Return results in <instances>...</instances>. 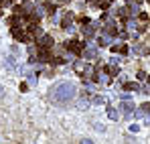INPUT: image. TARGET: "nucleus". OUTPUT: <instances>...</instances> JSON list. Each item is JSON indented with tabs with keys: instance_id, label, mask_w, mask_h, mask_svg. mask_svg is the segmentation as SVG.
<instances>
[{
	"instance_id": "nucleus-10",
	"label": "nucleus",
	"mask_w": 150,
	"mask_h": 144,
	"mask_svg": "<svg viewBox=\"0 0 150 144\" xmlns=\"http://www.w3.org/2000/svg\"><path fill=\"white\" fill-rule=\"evenodd\" d=\"M142 114H144V116H150V104H148V101H146V104H142V106H140V110L136 112V116H142Z\"/></svg>"
},
{
	"instance_id": "nucleus-19",
	"label": "nucleus",
	"mask_w": 150,
	"mask_h": 144,
	"mask_svg": "<svg viewBox=\"0 0 150 144\" xmlns=\"http://www.w3.org/2000/svg\"><path fill=\"white\" fill-rule=\"evenodd\" d=\"M51 63H53V65H63L65 59H61V57H51Z\"/></svg>"
},
{
	"instance_id": "nucleus-2",
	"label": "nucleus",
	"mask_w": 150,
	"mask_h": 144,
	"mask_svg": "<svg viewBox=\"0 0 150 144\" xmlns=\"http://www.w3.org/2000/svg\"><path fill=\"white\" fill-rule=\"evenodd\" d=\"M65 49H67V51H71V53H75V55H81V53H83V49H85V45L73 39V41H67V43H65Z\"/></svg>"
},
{
	"instance_id": "nucleus-28",
	"label": "nucleus",
	"mask_w": 150,
	"mask_h": 144,
	"mask_svg": "<svg viewBox=\"0 0 150 144\" xmlns=\"http://www.w3.org/2000/svg\"><path fill=\"white\" fill-rule=\"evenodd\" d=\"M2 2H4V0H0V4H2Z\"/></svg>"
},
{
	"instance_id": "nucleus-15",
	"label": "nucleus",
	"mask_w": 150,
	"mask_h": 144,
	"mask_svg": "<svg viewBox=\"0 0 150 144\" xmlns=\"http://www.w3.org/2000/svg\"><path fill=\"white\" fill-rule=\"evenodd\" d=\"M98 45H100V47H108V45H110V35H101Z\"/></svg>"
},
{
	"instance_id": "nucleus-29",
	"label": "nucleus",
	"mask_w": 150,
	"mask_h": 144,
	"mask_svg": "<svg viewBox=\"0 0 150 144\" xmlns=\"http://www.w3.org/2000/svg\"><path fill=\"white\" fill-rule=\"evenodd\" d=\"M148 2H150V0H148Z\"/></svg>"
},
{
	"instance_id": "nucleus-22",
	"label": "nucleus",
	"mask_w": 150,
	"mask_h": 144,
	"mask_svg": "<svg viewBox=\"0 0 150 144\" xmlns=\"http://www.w3.org/2000/svg\"><path fill=\"white\" fill-rule=\"evenodd\" d=\"M93 104L101 106V104H103V97H101V96H96V97H93Z\"/></svg>"
},
{
	"instance_id": "nucleus-7",
	"label": "nucleus",
	"mask_w": 150,
	"mask_h": 144,
	"mask_svg": "<svg viewBox=\"0 0 150 144\" xmlns=\"http://www.w3.org/2000/svg\"><path fill=\"white\" fill-rule=\"evenodd\" d=\"M10 33H12V37H14V39H16V41H21V43H23V41H25V31H23V28H16V26H12V31H10Z\"/></svg>"
},
{
	"instance_id": "nucleus-12",
	"label": "nucleus",
	"mask_w": 150,
	"mask_h": 144,
	"mask_svg": "<svg viewBox=\"0 0 150 144\" xmlns=\"http://www.w3.org/2000/svg\"><path fill=\"white\" fill-rule=\"evenodd\" d=\"M120 108L124 110V114H126V116H132V108H134V104H130V101L126 99V101L122 104V106H120Z\"/></svg>"
},
{
	"instance_id": "nucleus-5",
	"label": "nucleus",
	"mask_w": 150,
	"mask_h": 144,
	"mask_svg": "<svg viewBox=\"0 0 150 144\" xmlns=\"http://www.w3.org/2000/svg\"><path fill=\"white\" fill-rule=\"evenodd\" d=\"M103 33H105V35H110V37H114V35L118 33V28H116V23H114V21H108V23L103 24Z\"/></svg>"
},
{
	"instance_id": "nucleus-13",
	"label": "nucleus",
	"mask_w": 150,
	"mask_h": 144,
	"mask_svg": "<svg viewBox=\"0 0 150 144\" xmlns=\"http://www.w3.org/2000/svg\"><path fill=\"white\" fill-rule=\"evenodd\" d=\"M81 55H83L85 59H96V55H98V53H96V49H87V51L83 49V53H81Z\"/></svg>"
},
{
	"instance_id": "nucleus-17",
	"label": "nucleus",
	"mask_w": 150,
	"mask_h": 144,
	"mask_svg": "<svg viewBox=\"0 0 150 144\" xmlns=\"http://www.w3.org/2000/svg\"><path fill=\"white\" fill-rule=\"evenodd\" d=\"M43 8L47 10V14H55V4H51V2H45V4H43Z\"/></svg>"
},
{
	"instance_id": "nucleus-4",
	"label": "nucleus",
	"mask_w": 150,
	"mask_h": 144,
	"mask_svg": "<svg viewBox=\"0 0 150 144\" xmlns=\"http://www.w3.org/2000/svg\"><path fill=\"white\" fill-rule=\"evenodd\" d=\"M37 47H47V49H51V47H53V37H49V35H43V37L37 41Z\"/></svg>"
},
{
	"instance_id": "nucleus-18",
	"label": "nucleus",
	"mask_w": 150,
	"mask_h": 144,
	"mask_svg": "<svg viewBox=\"0 0 150 144\" xmlns=\"http://www.w3.org/2000/svg\"><path fill=\"white\" fill-rule=\"evenodd\" d=\"M108 116H110V120H118V112L114 108H108Z\"/></svg>"
},
{
	"instance_id": "nucleus-16",
	"label": "nucleus",
	"mask_w": 150,
	"mask_h": 144,
	"mask_svg": "<svg viewBox=\"0 0 150 144\" xmlns=\"http://www.w3.org/2000/svg\"><path fill=\"white\" fill-rule=\"evenodd\" d=\"M118 14H120V18H122V21H126V18H128V16H130V8H120V10H118Z\"/></svg>"
},
{
	"instance_id": "nucleus-23",
	"label": "nucleus",
	"mask_w": 150,
	"mask_h": 144,
	"mask_svg": "<svg viewBox=\"0 0 150 144\" xmlns=\"http://www.w3.org/2000/svg\"><path fill=\"white\" fill-rule=\"evenodd\" d=\"M136 77H138L140 81H144V79H146V73H144V71H138V73H136Z\"/></svg>"
},
{
	"instance_id": "nucleus-9",
	"label": "nucleus",
	"mask_w": 150,
	"mask_h": 144,
	"mask_svg": "<svg viewBox=\"0 0 150 144\" xmlns=\"http://www.w3.org/2000/svg\"><path fill=\"white\" fill-rule=\"evenodd\" d=\"M81 31H83V35H85L87 39H91V37H93V33H96V26H91V23H87V26H83Z\"/></svg>"
},
{
	"instance_id": "nucleus-8",
	"label": "nucleus",
	"mask_w": 150,
	"mask_h": 144,
	"mask_svg": "<svg viewBox=\"0 0 150 144\" xmlns=\"http://www.w3.org/2000/svg\"><path fill=\"white\" fill-rule=\"evenodd\" d=\"M122 89H124V92H138L140 87H138L136 81H126L124 85H122Z\"/></svg>"
},
{
	"instance_id": "nucleus-20",
	"label": "nucleus",
	"mask_w": 150,
	"mask_h": 144,
	"mask_svg": "<svg viewBox=\"0 0 150 144\" xmlns=\"http://www.w3.org/2000/svg\"><path fill=\"white\" fill-rule=\"evenodd\" d=\"M93 73H96V69H93L91 65H87V67H85V75H93Z\"/></svg>"
},
{
	"instance_id": "nucleus-26",
	"label": "nucleus",
	"mask_w": 150,
	"mask_h": 144,
	"mask_svg": "<svg viewBox=\"0 0 150 144\" xmlns=\"http://www.w3.org/2000/svg\"><path fill=\"white\" fill-rule=\"evenodd\" d=\"M120 53H124V55H126V53H128V47H126V45H120Z\"/></svg>"
},
{
	"instance_id": "nucleus-21",
	"label": "nucleus",
	"mask_w": 150,
	"mask_h": 144,
	"mask_svg": "<svg viewBox=\"0 0 150 144\" xmlns=\"http://www.w3.org/2000/svg\"><path fill=\"white\" fill-rule=\"evenodd\" d=\"M128 4H132V6H140L142 4V0H126Z\"/></svg>"
},
{
	"instance_id": "nucleus-25",
	"label": "nucleus",
	"mask_w": 150,
	"mask_h": 144,
	"mask_svg": "<svg viewBox=\"0 0 150 144\" xmlns=\"http://www.w3.org/2000/svg\"><path fill=\"white\" fill-rule=\"evenodd\" d=\"M79 23H81V24H87V23H91V21H89L87 16H81V18H79Z\"/></svg>"
},
{
	"instance_id": "nucleus-27",
	"label": "nucleus",
	"mask_w": 150,
	"mask_h": 144,
	"mask_svg": "<svg viewBox=\"0 0 150 144\" xmlns=\"http://www.w3.org/2000/svg\"><path fill=\"white\" fill-rule=\"evenodd\" d=\"M0 97H2V85H0Z\"/></svg>"
},
{
	"instance_id": "nucleus-24",
	"label": "nucleus",
	"mask_w": 150,
	"mask_h": 144,
	"mask_svg": "<svg viewBox=\"0 0 150 144\" xmlns=\"http://www.w3.org/2000/svg\"><path fill=\"white\" fill-rule=\"evenodd\" d=\"M138 18H140V21H148V14H146V12H140Z\"/></svg>"
},
{
	"instance_id": "nucleus-14",
	"label": "nucleus",
	"mask_w": 150,
	"mask_h": 144,
	"mask_svg": "<svg viewBox=\"0 0 150 144\" xmlns=\"http://www.w3.org/2000/svg\"><path fill=\"white\" fill-rule=\"evenodd\" d=\"M96 81H100V83H110V77L103 71V73H98V75H96Z\"/></svg>"
},
{
	"instance_id": "nucleus-6",
	"label": "nucleus",
	"mask_w": 150,
	"mask_h": 144,
	"mask_svg": "<svg viewBox=\"0 0 150 144\" xmlns=\"http://www.w3.org/2000/svg\"><path fill=\"white\" fill-rule=\"evenodd\" d=\"M39 61H51V49L39 47Z\"/></svg>"
},
{
	"instance_id": "nucleus-11",
	"label": "nucleus",
	"mask_w": 150,
	"mask_h": 144,
	"mask_svg": "<svg viewBox=\"0 0 150 144\" xmlns=\"http://www.w3.org/2000/svg\"><path fill=\"white\" fill-rule=\"evenodd\" d=\"M103 71L110 73V75H118L120 69H118V65H116V63H112V65H105V67H103Z\"/></svg>"
},
{
	"instance_id": "nucleus-3",
	"label": "nucleus",
	"mask_w": 150,
	"mask_h": 144,
	"mask_svg": "<svg viewBox=\"0 0 150 144\" xmlns=\"http://www.w3.org/2000/svg\"><path fill=\"white\" fill-rule=\"evenodd\" d=\"M71 23H73V14H71V12H65V14H63V18H61V28L71 31V28H73Z\"/></svg>"
},
{
	"instance_id": "nucleus-1",
	"label": "nucleus",
	"mask_w": 150,
	"mask_h": 144,
	"mask_svg": "<svg viewBox=\"0 0 150 144\" xmlns=\"http://www.w3.org/2000/svg\"><path fill=\"white\" fill-rule=\"evenodd\" d=\"M51 97L57 101V104H69L75 97V85L69 81H61L57 83L53 89H51Z\"/></svg>"
}]
</instances>
